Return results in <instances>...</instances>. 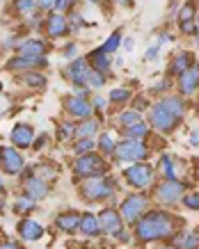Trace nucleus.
<instances>
[{"mask_svg": "<svg viewBox=\"0 0 199 249\" xmlns=\"http://www.w3.org/2000/svg\"><path fill=\"white\" fill-rule=\"evenodd\" d=\"M174 233V222L167 213H149L146 217H142L138 222V235L140 240H158V238H165V235Z\"/></svg>", "mask_w": 199, "mask_h": 249, "instance_id": "nucleus-1", "label": "nucleus"}, {"mask_svg": "<svg viewBox=\"0 0 199 249\" xmlns=\"http://www.w3.org/2000/svg\"><path fill=\"white\" fill-rule=\"evenodd\" d=\"M80 190H83V196L87 201H101L115 190V185H112V178H96V176H92V178H87L83 183Z\"/></svg>", "mask_w": 199, "mask_h": 249, "instance_id": "nucleus-2", "label": "nucleus"}, {"mask_svg": "<svg viewBox=\"0 0 199 249\" xmlns=\"http://www.w3.org/2000/svg\"><path fill=\"white\" fill-rule=\"evenodd\" d=\"M73 172H76L78 176H83V178H92V176H99V174L106 172V162H103V158L94 156V153H83V156L76 160Z\"/></svg>", "mask_w": 199, "mask_h": 249, "instance_id": "nucleus-3", "label": "nucleus"}, {"mask_svg": "<svg viewBox=\"0 0 199 249\" xmlns=\"http://www.w3.org/2000/svg\"><path fill=\"white\" fill-rule=\"evenodd\" d=\"M115 153H117V160H119V162H126V160L146 158L149 149H146L140 140H126V142H122L119 146H115Z\"/></svg>", "mask_w": 199, "mask_h": 249, "instance_id": "nucleus-4", "label": "nucleus"}, {"mask_svg": "<svg viewBox=\"0 0 199 249\" xmlns=\"http://www.w3.org/2000/svg\"><path fill=\"white\" fill-rule=\"evenodd\" d=\"M126 181L133 185V188H146V185H151L153 181V169L149 165H130L126 172Z\"/></svg>", "mask_w": 199, "mask_h": 249, "instance_id": "nucleus-5", "label": "nucleus"}, {"mask_svg": "<svg viewBox=\"0 0 199 249\" xmlns=\"http://www.w3.org/2000/svg\"><path fill=\"white\" fill-rule=\"evenodd\" d=\"M145 208H146V199H145V196L133 195V196H128V199L122 204V217L126 219V222H138V219L142 217Z\"/></svg>", "mask_w": 199, "mask_h": 249, "instance_id": "nucleus-6", "label": "nucleus"}, {"mask_svg": "<svg viewBox=\"0 0 199 249\" xmlns=\"http://www.w3.org/2000/svg\"><path fill=\"white\" fill-rule=\"evenodd\" d=\"M179 199H183V183L179 181H165L158 188V201L165 206H174Z\"/></svg>", "mask_w": 199, "mask_h": 249, "instance_id": "nucleus-7", "label": "nucleus"}, {"mask_svg": "<svg viewBox=\"0 0 199 249\" xmlns=\"http://www.w3.org/2000/svg\"><path fill=\"white\" fill-rule=\"evenodd\" d=\"M176 121H179V119H176L174 114L169 112L163 103H158V106L151 110V124L158 130H172L176 126Z\"/></svg>", "mask_w": 199, "mask_h": 249, "instance_id": "nucleus-8", "label": "nucleus"}, {"mask_svg": "<svg viewBox=\"0 0 199 249\" xmlns=\"http://www.w3.org/2000/svg\"><path fill=\"white\" fill-rule=\"evenodd\" d=\"M0 158H2V167H5L7 174H18L23 169V158L16 149H9V146L0 149Z\"/></svg>", "mask_w": 199, "mask_h": 249, "instance_id": "nucleus-9", "label": "nucleus"}, {"mask_svg": "<svg viewBox=\"0 0 199 249\" xmlns=\"http://www.w3.org/2000/svg\"><path fill=\"white\" fill-rule=\"evenodd\" d=\"M179 87H181V94H192V91L199 87V64L190 67L188 71L181 73L179 78Z\"/></svg>", "mask_w": 199, "mask_h": 249, "instance_id": "nucleus-10", "label": "nucleus"}, {"mask_svg": "<svg viewBox=\"0 0 199 249\" xmlns=\"http://www.w3.org/2000/svg\"><path fill=\"white\" fill-rule=\"evenodd\" d=\"M99 224H101V229L110 235H117L119 231H122V219H119V215H117L115 211H103L101 213Z\"/></svg>", "mask_w": 199, "mask_h": 249, "instance_id": "nucleus-11", "label": "nucleus"}, {"mask_svg": "<svg viewBox=\"0 0 199 249\" xmlns=\"http://www.w3.org/2000/svg\"><path fill=\"white\" fill-rule=\"evenodd\" d=\"M90 71H92V69H90V64H87V62H85V60H76L69 69H67V76H69L76 85H85V83H87V78H90Z\"/></svg>", "mask_w": 199, "mask_h": 249, "instance_id": "nucleus-12", "label": "nucleus"}, {"mask_svg": "<svg viewBox=\"0 0 199 249\" xmlns=\"http://www.w3.org/2000/svg\"><path fill=\"white\" fill-rule=\"evenodd\" d=\"M44 53H46V46L39 39H28L18 46V55H23V57H44Z\"/></svg>", "mask_w": 199, "mask_h": 249, "instance_id": "nucleus-13", "label": "nucleus"}, {"mask_svg": "<svg viewBox=\"0 0 199 249\" xmlns=\"http://www.w3.org/2000/svg\"><path fill=\"white\" fill-rule=\"evenodd\" d=\"M18 233L23 240H39L41 235H44V229L39 227L35 219H21V224H18Z\"/></svg>", "mask_w": 199, "mask_h": 249, "instance_id": "nucleus-14", "label": "nucleus"}, {"mask_svg": "<svg viewBox=\"0 0 199 249\" xmlns=\"http://www.w3.org/2000/svg\"><path fill=\"white\" fill-rule=\"evenodd\" d=\"M12 142H14L16 146H21V149L30 146L32 144V128L28 126V124H18V126H14V130H12Z\"/></svg>", "mask_w": 199, "mask_h": 249, "instance_id": "nucleus-15", "label": "nucleus"}, {"mask_svg": "<svg viewBox=\"0 0 199 249\" xmlns=\"http://www.w3.org/2000/svg\"><path fill=\"white\" fill-rule=\"evenodd\" d=\"M46 30L51 37H62V35L69 32V25H67V21H64L62 14H51L46 21Z\"/></svg>", "mask_w": 199, "mask_h": 249, "instance_id": "nucleus-16", "label": "nucleus"}, {"mask_svg": "<svg viewBox=\"0 0 199 249\" xmlns=\"http://www.w3.org/2000/svg\"><path fill=\"white\" fill-rule=\"evenodd\" d=\"M67 110H69L73 117H90V114H92V106H90L83 96L69 98V101H67Z\"/></svg>", "mask_w": 199, "mask_h": 249, "instance_id": "nucleus-17", "label": "nucleus"}, {"mask_svg": "<svg viewBox=\"0 0 199 249\" xmlns=\"http://www.w3.org/2000/svg\"><path fill=\"white\" fill-rule=\"evenodd\" d=\"M25 188H28V196L35 199V201H37V199H44V196L48 195V185L41 181V178H30Z\"/></svg>", "mask_w": 199, "mask_h": 249, "instance_id": "nucleus-18", "label": "nucleus"}, {"mask_svg": "<svg viewBox=\"0 0 199 249\" xmlns=\"http://www.w3.org/2000/svg\"><path fill=\"white\" fill-rule=\"evenodd\" d=\"M55 224H57L62 231L73 233V231L78 229V224H80V217H78L76 213H64V215H60V217H57V222H55Z\"/></svg>", "mask_w": 199, "mask_h": 249, "instance_id": "nucleus-19", "label": "nucleus"}, {"mask_svg": "<svg viewBox=\"0 0 199 249\" xmlns=\"http://www.w3.org/2000/svg\"><path fill=\"white\" fill-rule=\"evenodd\" d=\"M46 64V57H23L18 55L16 60H12L7 64L9 69H25V67H44Z\"/></svg>", "mask_w": 199, "mask_h": 249, "instance_id": "nucleus-20", "label": "nucleus"}, {"mask_svg": "<svg viewBox=\"0 0 199 249\" xmlns=\"http://www.w3.org/2000/svg\"><path fill=\"white\" fill-rule=\"evenodd\" d=\"M190 64H192V55L190 53H181V55H176L174 62L169 64V71L181 76L183 71H188V69H190Z\"/></svg>", "mask_w": 199, "mask_h": 249, "instance_id": "nucleus-21", "label": "nucleus"}, {"mask_svg": "<svg viewBox=\"0 0 199 249\" xmlns=\"http://www.w3.org/2000/svg\"><path fill=\"white\" fill-rule=\"evenodd\" d=\"M80 229H83L87 235H96L101 231V224L94 215H83V217H80Z\"/></svg>", "mask_w": 199, "mask_h": 249, "instance_id": "nucleus-22", "label": "nucleus"}, {"mask_svg": "<svg viewBox=\"0 0 199 249\" xmlns=\"http://www.w3.org/2000/svg\"><path fill=\"white\" fill-rule=\"evenodd\" d=\"M92 64H94V71H101V73H106L108 69H110V60H108V55L103 51H94L92 53Z\"/></svg>", "mask_w": 199, "mask_h": 249, "instance_id": "nucleus-23", "label": "nucleus"}, {"mask_svg": "<svg viewBox=\"0 0 199 249\" xmlns=\"http://www.w3.org/2000/svg\"><path fill=\"white\" fill-rule=\"evenodd\" d=\"M146 133H149V126L142 124V121L130 124L128 128H126V137H128V140H142V137H146Z\"/></svg>", "mask_w": 199, "mask_h": 249, "instance_id": "nucleus-24", "label": "nucleus"}, {"mask_svg": "<svg viewBox=\"0 0 199 249\" xmlns=\"http://www.w3.org/2000/svg\"><path fill=\"white\" fill-rule=\"evenodd\" d=\"M163 106L167 107L176 119H181V117H183L185 106H183V101H181V98H165V101H163Z\"/></svg>", "mask_w": 199, "mask_h": 249, "instance_id": "nucleus-25", "label": "nucleus"}, {"mask_svg": "<svg viewBox=\"0 0 199 249\" xmlns=\"http://www.w3.org/2000/svg\"><path fill=\"white\" fill-rule=\"evenodd\" d=\"M161 169L165 174V181H176V174H174V162L169 156H163L161 158Z\"/></svg>", "mask_w": 199, "mask_h": 249, "instance_id": "nucleus-26", "label": "nucleus"}, {"mask_svg": "<svg viewBox=\"0 0 199 249\" xmlns=\"http://www.w3.org/2000/svg\"><path fill=\"white\" fill-rule=\"evenodd\" d=\"M96 130H99V124H96V121H85L83 126L76 130V135L78 137H92Z\"/></svg>", "mask_w": 199, "mask_h": 249, "instance_id": "nucleus-27", "label": "nucleus"}, {"mask_svg": "<svg viewBox=\"0 0 199 249\" xmlns=\"http://www.w3.org/2000/svg\"><path fill=\"white\" fill-rule=\"evenodd\" d=\"M32 208H35V199H30L28 195L21 196V199L16 201V213H28V211H32Z\"/></svg>", "mask_w": 199, "mask_h": 249, "instance_id": "nucleus-28", "label": "nucleus"}, {"mask_svg": "<svg viewBox=\"0 0 199 249\" xmlns=\"http://www.w3.org/2000/svg\"><path fill=\"white\" fill-rule=\"evenodd\" d=\"M92 149H94L92 137H83V140L76 144V153H78V156H83V153H92Z\"/></svg>", "mask_w": 199, "mask_h": 249, "instance_id": "nucleus-29", "label": "nucleus"}, {"mask_svg": "<svg viewBox=\"0 0 199 249\" xmlns=\"http://www.w3.org/2000/svg\"><path fill=\"white\" fill-rule=\"evenodd\" d=\"M99 146H101V149H103L106 153H112V151H115V146H117V144H115V140H112V137H110V135L106 133V135H101Z\"/></svg>", "mask_w": 199, "mask_h": 249, "instance_id": "nucleus-30", "label": "nucleus"}, {"mask_svg": "<svg viewBox=\"0 0 199 249\" xmlns=\"http://www.w3.org/2000/svg\"><path fill=\"white\" fill-rule=\"evenodd\" d=\"M87 83L92 85V87H103V83H106V78H103V73L101 71H90V78H87Z\"/></svg>", "mask_w": 199, "mask_h": 249, "instance_id": "nucleus-31", "label": "nucleus"}, {"mask_svg": "<svg viewBox=\"0 0 199 249\" xmlns=\"http://www.w3.org/2000/svg\"><path fill=\"white\" fill-rule=\"evenodd\" d=\"M117 46H119V35H112V37H110V39L106 41V46H103L101 51H103L106 55H108V53H115Z\"/></svg>", "mask_w": 199, "mask_h": 249, "instance_id": "nucleus-32", "label": "nucleus"}, {"mask_svg": "<svg viewBox=\"0 0 199 249\" xmlns=\"http://www.w3.org/2000/svg\"><path fill=\"white\" fill-rule=\"evenodd\" d=\"M16 9L18 12H32V9H37V0H16Z\"/></svg>", "mask_w": 199, "mask_h": 249, "instance_id": "nucleus-33", "label": "nucleus"}, {"mask_svg": "<svg viewBox=\"0 0 199 249\" xmlns=\"http://www.w3.org/2000/svg\"><path fill=\"white\" fill-rule=\"evenodd\" d=\"M190 238H183V242H181V247L185 249H195L199 245V231H195V233H188Z\"/></svg>", "mask_w": 199, "mask_h": 249, "instance_id": "nucleus-34", "label": "nucleus"}, {"mask_svg": "<svg viewBox=\"0 0 199 249\" xmlns=\"http://www.w3.org/2000/svg\"><path fill=\"white\" fill-rule=\"evenodd\" d=\"M25 83L32 85V87H44V85H46V80H44V76H37V73H28V76H25Z\"/></svg>", "mask_w": 199, "mask_h": 249, "instance_id": "nucleus-35", "label": "nucleus"}, {"mask_svg": "<svg viewBox=\"0 0 199 249\" xmlns=\"http://www.w3.org/2000/svg\"><path fill=\"white\" fill-rule=\"evenodd\" d=\"M119 121H122V124H126V126H130V124H138V121H140V112H122Z\"/></svg>", "mask_w": 199, "mask_h": 249, "instance_id": "nucleus-36", "label": "nucleus"}, {"mask_svg": "<svg viewBox=\"0 0 199 249\" xmlns=\"http://www.w3.org/2000/svg\"><path fill=\"white\" fill-rule=\"evenodd\" d=\"M192 14H195V5H192V2H188V5H183V9H181L179 18H181V21H192Z\"/></svg>", "mask_w": 199, "mask_h": 249, "instance_id": "nucleus-37", "label": "nucleus"}, {"mask_svg": "<svg viewBox=\"0 0 199 249\" xmlns=\"http://www.w3.org/2000/svg\"><path fill=\"white\" fill-rule=\"evenodd\" d=\"M128 96H130V91H128V89H115V91H110V101H117V103L126 101Z\"/></svg>", "mask_w": 199, "mask_h": 249, "instance_id": "nucleus-38", "label": "nucleus"}, {"mask_svg": "<svg viewBox=\"0 0 199 249\" xmlns=\"http://www.w3.org/2000/svg\"><path fill=\"white\" fill-rule=\"evenodd\" d=\"M183 204L190 208V211H199V195H190L183 199Z\"/></svg>", "mask_w": 199, "mask_h": 249, "instance_id": "nucleus-39", "label": "nucleus"}, {"mask_svg": "<svg viewBox=\"0 0 199 249\" xmlns=\"http://www.w3.org/2000/svg\"><path fill=\"white\" fill-rule=\"evenodd\" d=\"M181 30H183L185 35H195V32H197V25L192 21H181Z\"/></svg>", "mask_w": 199, "mask_h": 249, "instance_id": "nucleus-40", "label": "nucleus"}, {"mask_svg": "<svg viewBox=\"0 0 199 249\" xmlns=\"http://www.w3.org/2000/svg\"><path fill=\"white\" fill-rule=\"evenodd\" d=\"M146 60L149 62H153V60H158V46H153V48H149V51H146V55H145Z\"/></svg>", "mask_w": 199, "mask_h": 249, "instance_id": "nucleus-41", "label": "nucleus"}, {"mask_svg": "<svg viewBox=\"0 0 199 249\" xmlns=\"http://www.w3.org/2000/svg\"><path fill=\"white\" fill-rule=\"evenodd\" d=\"M64 55H67V57H76V55H78V46L76 44L67 46V53H64Z\"/></svg>", "mask_w": 199, "mask_h": 249, "instance_id": "nucleus-42", "label": "nucleus"}, {"mask_svg": "<svg viewBox=\"0 0 199 249\" xmlns=\"http://www.w3.org/2000/svg\"><path fill=\"white\" fill-rule=\"evenodd\" d=\"M37 5L46 9V7H53V5H57V0H37Z\"/></svg>", "mask_w": 199, "mask_h": 249, "instance_id": "nucleus-43", "label": "nucleus"}, {"mask_svg": "<svg viewBox=\"0 0 199 249\" xmlns=\"http://www.w3.org/2000/svg\"><path fill=\"white\" fill-rule=\"evenodd\" d=\"M73 133H76V130L71 128L69 124H64V128H62V130H60V135H62V137H69V135H73Z\"/></svg>", "mask_w": 199, "mask_h": 249, "instance_id": "nucleus-44", "label": "nucleus"}, {"mask_svg": "<svg viewBox=\"0 0 199 249\" xmlns=\"http://www.w3.org/2000/svg\"><path fill=\"white\" fill-rule=\"evenodd\" d=\"M71 25H73V28H80V25H83V21H80V14H71Z\"/></svg>", "mask_w": 199, "mask_h": 249, "instance_id": "nucleus-45", "label": "nucleus"}, {"mask_svg": "<svg viewBox=\"0 0 199 249\" xmlns=\"http://www.w3.org/2000/svg\"><path fill=\"white\" fill-rule=\"evenodd\" d=\"M71 2H73V0H57V5H55V7H57V9H64V7H69Z\"/></svg>", "mask_w": 199, "mask_h": 249, "instance_id": "nucleus-46", "label": "nucleus"}, {"mask_svg": "<svg viewBox=\"0 0 199 249\" xmlns=\"http://www.w3.org/2000/svg\"><path fill=\"white\" fill-rule=\"evenodd\" d=\"M94 106L99 107V110H103L106 107V98H94Z\"/></svg>", "mask_w": 199, "mask_h": 249, "instance_id": "nucleus-47", "label": "nucleus"}, {"mask_svg": "<svg viewBox=\"0 0 199 249\" xmlns=\"http://www.w3.org/2000/svg\"><path fill=\"white\" fill-rule=\"evenodd\" d=\"M190 144H192V146H199V133H192Z\"/></svg>", "mask_w": 199, "mask_h": 249, "instance_id": "nucleus-48", "label": "nucleus"}, {"mask_svg": "<svg viewBox=\"0 0 199 249\" xmlns=\"http://www.w3.org/2000/svg\"><path fill=\"white\" fill-rule=\"evenodd\" d=\"M0 249H18L14 245V242H2V245H0Z\"/></svg>", "mask_w": 199, "mask_h": 249, "instance_id": "nucleus-49", "label": "nucleus"}, {"mask_svg": "<svg viewBox=\"0 0 199 249\" xmlns=\"http://www.w3.org/2000/svg\"><path fill=\"white\" fill-rule=\"evenodd\" d=\"M167 87H169L167 83H158L156 85V91H163V89H167Z\"/></svg>", "mask_w": 199, "mask_h": 249, "instance_id": "nucleus-50", "label": "nucleus"}, {"mask_svg": "<svg viewBox=\"0 0 199 249\" xmlns=\"http://www.w3.org/2000/svg\"><path fill=\"white\" fill-rule=\"evenodd\" d=\"M124 46H126V51H130V48H133V39H126V41H124Z\"/></svg>", "mask_w": 199, "mask_h": 249, "instance_id": "nucleus-51", "label": "nucleus"}, {"mask_svg": "<svg viewBox=\"0 0 199 249\" xmlns=\"http://www.w3.org/2000/svg\"><path fill=\"white\" fill-rule=\"evenodd\" d=\"M5 107H7V101H5V98H2V101H0V114L5 112Z\"/></svg>", "mask_w": 199, "mask_h": 249, "instance_id": "nucleus-52", "label": "nucleus"}, {"mask_svg": "<svg viewBox=\"0 0 199 249\" xmlns=\"http://www.w3.org/2000/svg\"><path fill=\"white\" fill-rule=\"evenodd\" d=\"M165 41H172V37H169V35H163V37H161V44H165Z\"/></svg>", "mask_w": 199, "mask_h": 249, "instance_id": "nucleus-53", "label": "nucleus"}, {"mask_svg": "<svg viewBox=\"0 0 199 249\" xmlns=\"http://www.w3.org/2000/svg\"><path fill=\"white\" fill-rule=\"evenodd\" d=\"M2 208H5V201H2V199H0V211H2Z\"/></svg>", "mask_w": 199, "mask_h": 249, "instance_id": "nucleus-54", "label": "nucleus"}, {"mask_svg": "<svg viewBox=\"0 0 199 249\" xmlns=\"http://www.w3.org/2000/svg\"><path fill=\"white\" fill-rule=\"evenodd\" d=\"M119 2H130V0H119Z\"/></svg>", "mask_w": 199, "mask_h": 249, "instance_id": "nucleus-55", "label": "nucleus"}, {"mask_svg": "<svg viewBox=\"0 0 199 249\" xmlns=\"http://www.w3.org/2000/svg\"><path fill=\"white\" fill-rule=\"evenodd\" d=\"M90 2H99V0H90Z\"/></svg>", "mask_w": 199, "mask_h": 249, "instance_id": "nucleus-56", "label": "nucleus"}, {"mask_svg": "<svg viewBox=\"0 0 199 249\" xmlns=\"http://www.w3.org/2000/svg\"><path fill=\"white\" fill-rule=\"evenodd\" d=\"M167 249H174V247H167Z\"/></svg>", "mask_w": 199, "mask_h": 249, "instance_id": "nucleus-57", "label": "nucleus"}, {"mask_svg": "<svg viewBox=\"0 0 199 249\" xmlns=\"http://www.w3.org/2000/svg\"><path fill=\"white\" fill-rule=\"evenodd\" d=\"M197 41H199V37H197Z\"/></svg>", "mask_w": 199, "mask_h": 249, "instance_id": "nucleus-58", "label": "nucleus"}, {"mask_svg": "<svg viewBox=\"0 0 199 249\" xmlns=\"http://www.w3.org/2000/svg\"><path fill=\"white\" fill-rule=\"evenodd\" d=\"M0 89H2V87H0Z\"/></svg>", "mask_w": 199, "mask_h": 249, "instance_id": "nucleus-59", "label": "nucleus"}]
</instances>
